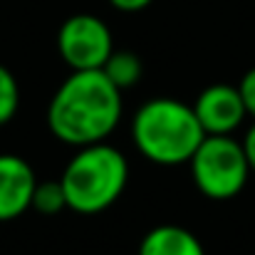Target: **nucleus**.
<instances>
[{
    "label": "nucleus",
    "mask_w": 255,
    "mask_h": 255,
    "mask_svg": "<svg viewBox=\"0 0 255 255\" xmlns=\"http://www.w3.org/2000/svg\"><path fill=\"white\" fill-rule=\"evenodd\" d=\"M127 181V156L107 141L80 146L60 176L67 198V211L82 216H97L114 206L124 193Z\"/></svg>",
    "instance_id": "obj_3"
},
{
    "label": "nucleus",
    "mask_w": 255,
    "mask_h": 255,
    "mask_svg": "<svg viewBox=\"0 0 255 255\" xmlns=\"http://www.w3.org/2000/svg\"><path fill=\"white\" fill-rule=\"evenodd\" d=\"M139 255H206L201 241L183 226H154L139 243Z\"/></svg>",
    "instance_id": "obj_8"
},
{
    "label": "nucleus",
    "mask_w": 255,
    "mask_h": 255,
    "mask_svg": "<svg viewBox=\"0 0 255 255\" xmlns=\"http://www.w3.org/2000/svg\"><path fill=\"white\" fill-rule=\"evenodd\" d=\"M193 114L201 129L206 131V136L208 134H233L248 117L238 87L226 85V82L206 87L193 102Z\"/></svg>",
    "instance_id": "obj_6"
},
{
    "label": "nucleus",
    "mask_w": 255,
    "mask_h": 255,
    "mask_svg": "<svg viewBox=\"0 0 255 255\" xmlns=\"http://www.w3.org/2000/svg\"><path fill=\"white\" fill-rule=\"evenodd\" d=\"M151 2L154 0H109V5L122 12H139V10H146Z\"/></svg>",
    "instance_id": "obj_13"
},
{
    "label": "nucleus",
    "mask_w": 255,
    "mask_h": 255,
    "mask_svg": "<svg viewBox=\"0 0 255 255\" xmlns=\"http://www.w3.org/2000/svg\"><path fill=\"white\" fill-rule=\"evenodd\" d=\"M37 176L17 154H0V223L15 221L32 206Z\"/></svg>",
    "instance_id": "obj_7"
},
{
    "label": "nucleus",
    "mask_w": 255,
    "mask_h": 255,
    "mask_svg": "<svg viewBox=\"0 0 255 255\" xmlns=\"http://www.w3.org/2000/svg\"><path fill=\"white\" fill-rule=\"evenodd\" d=\"M122 92L102 70H80L52 94L47 127L55 139L80 149L107 141L122 119Z\"/></svg>",
    "instance_id": "obj_1"
},
{
    "label": "nucleus",
    "mask_w": 255,
    "mask_h": 255,
    "mask_svg": "<svg viewBox=\"0 0 255 255\" xmlns=\"http://www.w3.org/2000/svg\"><path fill=\"white\" fill-rule=\"evenodd\" d=\"M191 178L196 188L211 201L236 198L251 176L243 144L233 134H208L191 156Z\"/></svg>",
    "instance_id": "obj_4"
},
{
    "label": "nucleus",
    "mask_w": 255,
    "mask_h": 255,
    "mask_svg": "<svg viewBox=\"0 0 255 255\" xmlns=\"http://www.w3.org/2000/svg\"><path fill=\"white\" fill-rule=\"evenodd\" d=\"M17 107H20L17 80L5 65H0V127L7 124L17 114Z\"/></svg>",
    "instance_id": "obj_11"
},
{
    "label": "nucleus",
    "mask_w": 255,
    "mask_h": 255,
    "mask_svg": "<svg viewBox=\"0 0 255 255\" xmlns=\"http://www.w3.org/2000/svg\"><path fill=\"white\" fill-rule=\"evenodd\" d=\"M102 72L107 75V80L117 87L119 92L134 87L141 80V60L139 55L129 52V50H112V55L107 57V62L102 65Z\"/></svg>",
    "instance_id": "obj_9"
},
{
    "label": "nucleus",
    "mask_w": 255,
    "mask_h": 255,
    "mask_svg": "<svg viewBox=\"0 0 255 255\" xmlns=\"http://www.w3.org/2000/svg\"><path fill=\"white\" fill-rule=\"evenodd\" d=\"M243 151H246V159H248V166H251V173H255V122L253 127L246 131V136H243Z\"/></svg>",
    "instance_id": "obj_14"
},
{
    "label": "nucleus",
    "mask_w": 255,
    "mask_h": 255,
    "mask_svg": "<svg viewBox=\"0 0 255 255\" xmlns=\"http://www.w3.org/2000/svg\"><path fill=\"white\" fill-rule=\"evenodd\" d=\"M238 92H241V99H243V107H246V114L255 119V67H251L241 82H238Z\"/></svg>",
    "instance_id": "obj_12"
},
{
    "label": "nucleus",
    "mask_w": 255,
    "mask_h": 255,
    "mask_svg": "<svg viewBox=\"0 0 255 255\" xmlns=\"http://www.w3.org/2000/svg\"><path fill=\"white\" fill-rule=\"evenodd\" d=\"M193 107L171 97H156L141 104L131 122V139L139 154L159 166L188 164L203 141Z\"/></svg>",
    "instance_id": "obj_2"
},
{
    "label": "nucleus",
    "mask_w": 255,
    "mask_h": 255,
    "mask_svg": "<svg viewBox=\"0 0 255 255\" xmlns=\"http://www.w3.org/2000/svg\"><path fill=\"white\" fill-rule=\"evenodd\" d=\"M30 208H35L42 216H57L60 211H67V198H65L60 178L57 181H37Z\"/></svg>",
    "instance_id": "obj_10"
},
{
    "label": "nucleus",
    "mask_w": 255,
    "mask_h": 255,
    "mask_svg": "<svg viewBox=\"0 0 255 255\" xmlns=\"http://www.w3.org/2000/svg\"><path fill=\"white\" fill-rule=\"evenodd\" d=\"M114 50L109 25L89 12L70 15L57 30V52L72 72L102 70Z\"/></svg>",
    "instance_id": "obj_5"
}]
</instances>
